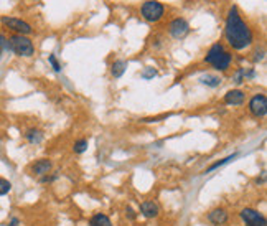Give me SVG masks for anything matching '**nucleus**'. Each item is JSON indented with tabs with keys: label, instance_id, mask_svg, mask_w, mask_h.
<instances>
[{
	"label": "nucleus",
	"instance_id": "obj_7",
	"mask_svg": "<svg viewBox=\"0 0 267 226\" xmlns=\"http://www.w3.org/2000/svg\"><path fill=\"white\" fill-rule=\"evenodd\" d=\"M249 112L254 117H264L267 114V97L265 94L262 93H259L256 96H252L251 97V101H249Z\"/></svg>",
	"mask_w": 267,
	"mask_h": 226
},
{
	"label": "nucleus",
	"instance_id": "obj_12",
	"mask_svg": "<svg viewBox=\"0 0 267 226\" xmlns=\"http://www.w3.org/2000/svg\"><path fill=\"white\" fill-rule=\"evenodd\" d=\"M140 211H142V215L145 218H155L158 215V205L155 202H144L142 205H140Z\"/></svg>",
	"mask_w": 267,
	"mask_h": 226
},
{
	"label": "nucleus",
	"instance_id": "obj_11",
	"mask_svg": "<svg viewBox=\"0 0 267 226\" xmlns=\"http://www.w3.org/2000/svg\"><path fill=\"white\" fill-rule=\"evenodd\" d=\"M208 220L211 221L213 224L216 226H221L228 221V213H226V210H223V208H216L213 211H209L208 213Z\"/></svg>",
	"mask_w": 267,
	"mask_h": 226
},
{
	"label": "nucleus",
	"instance_id": "obj_6",
	"mask_svg": "<svg viewBox=\"0 0 267 226\" xmlns=\"http://www.w3.org/2000/svg\"><path fill=\"white\" fill-rule=\"evenodd\" d=\"M168 33L170 37H173L175 40H181L185 38L186 35L190 33V23L183 17H177L173 18L170 23H168Z\"/></svg>",
	"mask_w": 267,
	"mask_h": 226
},
{
	"label": "nucleus",
	"instance_id": "obj_18",
	"mask_svg": "<svg viewBox=\"0 0 267 226\" xmlns=\"http://www.w3.org/2000/svg\"><path fill=\"white\" fill-rule=\"evenodd\" d=\"M88 145H89L88 139H79V140H76V142H74L73 150H74L76 154H83V152L88 150Z\"/></svg>",
	"mask_w": 267,
	"mask_h": 226
},
{
	"label": "nucleus",
	"instance_id": "obj_2",
	"mask_svg": "<svg viewBox=\"0 0 267 226\" xmlns=\"http://www.w3.org/2000/svg\"><path fill=\"white\" fill-rule=\"evenodd\" d=\"M231 61H233V55H231L220 41H216V43L209 46V50L206 52V56H205V63L211 65L216 71H228L231 66Z\"/></svg>",
	"mask_w": 267,
	"mask_h": 226
},
{
	"label": "nucleus",
	"instance_id": "obj_13",
	"mask_svg": "<svg viewBox=\"0 0 267 226\" xmlns=\"http://www.w3.org/2000/svg\"><path fill=\"white\" fill-rule=\"evenodd\" d=\"M43 132H41L40 129H35V127H32V129H28L26 132H25V139L28 140L30 144H40L41 140H43Z\"/></svg>",
	"mask_w": 267,
	"mask_h": 226
},
{
	"label": "nucleus",
	"instance_id": "obj_14",
	"mask_svg": "<svg viewBox=\"0 0 267 226\" xmlns=\"http://www.w3.org/2000/svg\"><path fill=\"white\" fill-rule=\"evenodd\" d=\"M125 69H127V61L125 60H116L111 66V74L114 78H121L125 73Z\"/></svg>",
	"mask_w": 267,
	"mask_h": 226
},
{
	"label": "nucleus",
	"instance_id": "obj_22",
	"mask_svg": "<svg viewBox=\"0 0 267 226\" xmlns=\"http://www.w3.org/2000/svg\"><path fill=\"white\" fill-rule=\"evenodd\" d=\"M155 74H157V71H155V69H153V68H149V69H147V71L142 73V76L145 78V80H150V78H153Z\"/></svg>",
	"mask_w": 267,
	"mask_h": 226
},
{
	"label": "nucleus",
	"instance_id": "obj_26",
	"mask_svg": "<svg viewBox=\"0 0 267 226\" xmlns=\"http://www.w3.org/2000/svg\"><path fill=\"white\" fill-rule=\"evenodd\" d=\"M127 215H129V216L132 218V220H134V218H136V215H134V211H132L130 208H127Z\"/></svg>",
	"mask_w": 267,
	"mask_h": 226
},
{
	"label": "nucleus",
	"instance_id": "obj_24",
	"mask_svg": "<svg viewBox=\"0 0 267 226\" xmlns=\"http://www.w3.org/2000/svg\"><path fill=\"white\" fill-rule=\"evenodd\" d=\"M254 55H256V56H254V61H261V60L264 58V50H261V52L257 50Z\"/></svg>",
	"mask_w": 267,
	"mask_h": 226
},
{
	"label": "nucleus",
	"instance_id": "obj_20",
	"mask_svg": "<svg viewBox=\"0 0 267 226\" xmlns=\"http://www.w3.org/2000/svg\"><path fill=\"white\" fill-rule=\"evenodd\" d=\"M236 155H237V154H233V155H229V157L223 159V160H220V162H216V164H213V165H209L206 172H211V170H215V168L221 167V165H224V164H228V162H231V160H234V159H236Z\"/></svg>",
	"mask_w": 267,
	"mask_h": 226
},
{
	"label": "nucleus",
	"instance_id": "obj_15",
	"mask_svg": "<svg viewBox=\"0 0 267 226\" xmlns=\"http://www.w3.org/2000/svg\"><path fill=\"white\" fill-rule=\"evenodd\" d=\"M254 76H256V71H254V69H246V68H241L239 71L236 73L234 81H236L237 84H241V83L248 81V80H251V78H254Z\"/></svg>",
	"mask_w": 267,
	"mask_h": 226
},
{
	"label": "nucleus",
	"instance_id": "obj_8",
	"mask_svg": "<svg viewBox=\"0 0 267 226\" xmlns=\"http://www.w3.org/2000/svg\"><path fill=\"white\" fill-rule=\"evenodd\" d=\"M241 218L246 223V226H267L265 216L252 208H244L241 211Z\"/></svg>",
	"mask_w": 267,
	"mask_h": 226
},
{
	"label": "nucleus",
	"instance_id": "obj_25",
	"mask_svg": "<svg viewBox=\"0 0 267 226\" xmlns=\"http://www.w3.org/2000/svg\"><path fill=\"white\" fill-rule=\"evenodd\" d=\"M18 224H20V220H18V218H12L10 223H9V226H18Z\"/></svg>",
	"mask_w": 267,
	"mask_h": 226
},
{
	"label": "nucleus",
	"instance_id": "obj_17",
	"mask_svg": "<svg viewBox=\"0 0 267 226\" xmlns=\"http://www.w3.org/2000/svg\"><path fill=\"white\" fill-rule=\"evenodd\" d=\"M200 81L203 84H206L209 88H218L221 84V78L220 76H215V74H205L200 78Z\"/></svg>",
	"mask_w": 267,
	"mask_h": 226
},
{
	"label": "nucleus",
	"instance_id": "obj_4",
	"mask_svg": "<svg viewBox=\"0 0 267 226\" xmlns=\"http://www.w3.org/2000/svg\"><path fill=\"white\" fill-rule=\"evenodd\" d=\"M140 15H142V18L147 20V22L157 23L158 20H162L165 15V7L160 2H157V0H147V2H144L142 7H140Z\"/></svg>",
	"mask_w": 267,
	"mask_h": 226
},
{
	"label": "nucleus",
	"instance_id": "obj_23",
	"mask_svg": "<svg viewBox=\"0 0 267 226\" xmlns=\"http://www.w3.org/2000/svg\"><path fill=\"white\" fill-rule=\"evenodd\" d=\"M5 43H7V38L4 37L2 33H0V56H2V53L5 50Z\"/></svg>",
	"mask_w": 267,
	"mask_h": 226
},
{
	"label": "nucleus",
	"instance_id": "obj_21",
	"mask_svg": "<svg viewBox=\"0 0 267 226\" xmlns=\"http://www.w3.org/2000/svg\"><path fill=\"white\" fill-rule=\"evenodd\" d=\"M48 61H50V65L53 66L55 71H61V65L58 63V60H56V56H55V55H50V56H48Z\"/></svg>",
	"mask_w": 267,
	"mask_h": 226
},
{
	"label": "nucleus",
	"instance_id": "obj_1",
	"mask_svg": "<svg viewBox=\"0 0 267 226\" xmlns=\"http://www.w3.org/2000/svg\"><path fill=\"white\" fill-rule=\"evenodd\" d=\"M224 38L233 50H246L254 41V33L249 25L244 22L237 7L233 5L226 15V23H224Z\"/></svg>",
	"mask_w": 267,
	"mask_h": 226
},
{
	"label": "nucleus",
	"instance_id": "obj_5",
	"mask_svg": "<svg viewBox=\"0 0 267 226\" xmlns=\"http://www.w3.org/2000/svg\"><path fill=\"white\" fill-rule=\"evenodd\" d=\"M2 25H5L9 30H12L15 35H30L33 32V28L30 23H26L22 18H15V17H2L0 18Z\"/></svg>",
	"mask_w": 267,
	"mask_h": 226
},
{
	"label": "nucleus",
	"instance_id": "obj_10",
	"mask_svg": "<svg viewBox=\"0 0 267 226\" xmlns=\"http://www.w3.org/2000/svg\"><path fill=\"white\" fill-rule=\"evenodd\" d=\"M246 99V96L241 89H233V91H228L224 94V103L229 104V106H241Z\"/></svg>",
	"mask_w": 267,
	"mask_h": 226
},
{
	"label": "nucleus",
	"instance_id": "obj_3",
	"mask_svg": "<svg viewBox=\"0 0 267 226\" xmlns=\"http://www.w3.org/2000/svg\"><path fill=\"white\" fill-rule=\"evenodd\" d=\"M5 48L10 50L12 53H15L17 56H23V58L35 55L33 41L28 37H25V35H12V37L7 40Z\"/></svg>",
	"mask_w": 267,
	"mask_h": 226
},
{
	"label": "nucleus",
	"instance_id": "obj_16",
	"mask_svg": "<svg viewBox=\"0 0 267 226\" xmlns=\"http://www.w3.org/2000/svg\"><path fill=\"white\" fill-rule=\"evenodd\" d=\"M89 226H112V223L109 220V216H106L104 213H97L91 218Z\"/></svg>",
	"mask_w": 267,
	"mask_h": 226
},
{
	"label": "nucleus",
	"instance_id": "obj_9",
	"mask_svg": "<svg viewBox=\"0 0 267 226\" xmlns=\"http://www.w3.org/2000/svg\"><path fill=\"white\" fill-rule=\"evenodd\" d=\"M51 168H53V164H51V160H48V159H40L37 160L35 164L32 165V173L33 175H38V177H45L51 172Z\"/></svg>",
	"mask_w": 267,
	"mask_h": 226
},
{
	"label": "nucleus",
	"instance_id": "obj_19",
	"mask_svg": "<svg viewBox=\"0 0 267 226\" xmlns=\"http://www.w3.org/2000/svg\"><path fill=\"white\" fill-rule=\"evenodd\" d=\"M10 190H12V183L7 179H2V177H0V196L10 193Z\"/></svg>",
	"mask_w": 267,
	"mask_h": 226
}]
</instances>
